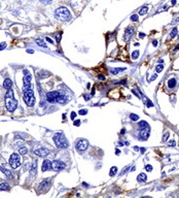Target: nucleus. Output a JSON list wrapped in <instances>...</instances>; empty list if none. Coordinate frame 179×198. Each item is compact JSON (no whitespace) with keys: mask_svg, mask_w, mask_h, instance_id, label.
Returning a JSON list of instances; mask_svg holds the SVG:
<instances>
[{"mask_svg":"<svg viewBox=\"0 0 179 198\" xmlns=\"http://www.w3.org/2000/svg\"><path fill=\"white\" fill-rule=\"evenodd\" d=\"M17 105H18V101L15 98V96H13V91L12 89H9V90H7L6 94H5V107H6L7 112L12 113L16 110Z\"/></svg>","mask_w":179,"mask_h":198,"instance_id":"f257e3e1","label":"nucleus"},{"mask_svg":"<svg viewBox=\"0 0 179 198\" xmlns=\"http://www.w3.org/2000/svg\"><path fill=\"white\" fill-rule=\"evenodd\" d=\"M55 18L58 19L59 21L67 22L71 20V13H70L69 9L65 6H61L55 10Z\"/></svg>","mask_w":179,"mask_h":198,"instance_id":"f03ea898","label":"nucleus"},{"mask_svg":"<svg viewBox=\"0 0 179 198\" xmlns=\"http://www.w3.org/2000/svg\"><path fill=\"white\" fill-rule=\"evenodd\" d=\"M54 141H55V145L59 149H67L69 146V142L67 140V137L62 132H58V133L54 135Z\"/></svg>","mask_w":179,"mask_h":198,"instance_id":"7ed1b4c3","label":"nucleus"},{"mask_svg":"<svg viewBox=\"0 0 179 198\" xmlns=\"http://www.w3.org/2000/svg\"><path fill=\"white\" fill-rule=\"evenodd\" d=\"M23 74H24V78H23V90L24 92L28 91V90H32V75L31 73L29 72L28 69H24L23 70Z\"/></svg>","mask_w":179,"mask_h":198,"instance_id":"20e7f679","label":"nucleus"},{"mask_svg":"<svg viewBox=\"0 0 179 198\" xmlns=\"http://www.w3.org/2000/svg\"><path fill=\"white\" fill-rule=\"evenodd\" d=\"M24 100H25L26 104L28 105L29 107L33 106L34 103H35V97H34V93H33V89L24 92Z\"/></svg>","mask_w":179,"mask_h":198,"instance_id":"39448f33","label":"nucleus"},{"mask_svg":"<svg viewBox=\"0 0 179 198\" xmlns=\"http://www.w3.org/2000/svg\"><path fill=\"white\" fill-rule=\"evenodd\" d=\"M9 164H10V166H12V168H18L21 165L20 155L17 154V153L12 154V156H10V158H9Z\"/></svg>","mask_w":179,"mask_h":198,"instance_id":"423d86ee","label":"nucleus"},{"mask_svg":"<svg viewBox=\"0 0 179 198\" xmlns=\"http://www.w3.org/2000/svg\"><path fill=\"white\" fill-rule=\"evenodd\" d=\"M89 148V141L86 139V138H81L79 139L76 143V150L81 153V152H85L86 149Z\"/></svg>","mask_w":179,"mask_h":198,"instance_id":"0eeeda50","label":"nucleus"},{"mask_svg":"<svg viewBox=\"0 0 179 198\" xmlns=\"http://www.w3.org/2000/svg\"><path fill=\"white\" fill-rule=\"evenodd\" d=\"M60 95V92L59 91H51V92H48L47 94V100L51 103H55L57 102V99H58V96Z\"/></svg>","mask_w":179,"mask_h":198,"instance_id":"6e6552de","label":"nucleus"},{"mask_svg":"<svg viewBox=\"0 0 179 198\" xmlns=\"http://www.w3.org/2000/svg\"><path fill=\"white\" fill-rule=\"evenodd\" d=\"M65 167H66V164H65L63 161H61V160H55V161L53 162V169L56 170V171L63 170Z\"/></svg>","mask_w":179,"mask_h":198,"instance_id":"1a4fd4ad","label":"nucleus"},{"mask_svg":"<svg viewBox=\"0 0 179 198\" xmlns=\"http://www.w3.org/2000/svg\"><path fill=\"white\" fill-rule=\"evenodd\" d=\"M138 137H139V139H141V140H146V139H147V138L149 137V126L145 127V128L140 129V132H139Z\"/></svg>","mask_w":179,"mask_h":198,"instance_id":"9d476101","label":"nucleus"},{"mask_svg":"<svg viewBox=\"0 0 179 198\" xmlns=\"http://www.w3.org/2000/svg\"><path fill=\"white\" fill-rule=\"evenodd\" d=\"M51 178H45L43 182H41V184L39 185L38 189L41 190V191H47L48 190V188L51 187Z\"/></svg>","mask_w":179,"mask_h":198,"instance_id":"9b49d317","label":"nucleus"},{"mask_svg":"<svg viewBox=\"0 0 179 198\" xmlns=\"http://www.w3.org/2000/svg\"><path fill=\"white\" fill-rule=\"evenodd\" d=\"M48 150L45 148H39V149H36V150H34V154L35 155H37L38 157H47L48 155Z\"/></svg>","mask_w":179,"mask_h":198,"instance_id":"f8f14e48","label":"nucleus"},{"mask_svg":"<svg viewBox=\"0 0 179 198\" xmlns=\"http://www.w3.org/2000/svg\"><path fill=\"white\" fill-rule=\"evenodd\" d=\"M41 169H42V171H47V170L53 169V162H51V160H48V159H45L42 163Z\"/></svg>","mask_w":179,"mask_h":198,"instance_id":"ddd939ff","label":"nucleus"},{"mask_svg":"<svg viewBox=\"0 0 179 198\" xmlns=\"http://www.w3.org/2000/svg\"><path fill=\"white\" fill-rule=\"evenodd\" d=\"M133 32H134V28H133V27H129V28L126 29L125 35H124V39L126 40V41H128V40L131 38V36L133 35Z\"/></svg>","mask_w":179,"mask_h":198,"instance_id":"4468645a","label":"nucleus"},{"mask_svg":"<svg viewBox=\"0 0 179 198\" xmlns=\"http://www.w3.org/2000/svg\"><path fill=\"white\" fill-rule=\"evenodd\" d=\"M0 169H1V171L4 173V174H5V177H6L7 178L12 180V178H13V175H12V171H10V170L6 169V168H4L3 166H1V167H0Z\"/></svg>","mask_w":179,"mask_h":198,"instance_id":"2eb2a0df","label":"nucleus"},{"mask_svg":"<svg viewBox=\"0 0 179 198\" xmlns=\"http://www.w3.org/2000/svg\"><path fill=\"white\" fill-rule=\"evenodd\" d=\"M36 173H37V161H34L31 169H30V174H31V177H35Z\"/></svg>","mask_w":179,"mask_h":198,"instance_id":"dca6fc26","label":"nucleus"},{"mask_svg":"<svg viewBox=\"0 0 179 198\" xmlns=\"http://www.w3.org/2000/svg\"><path fill=\"white\" fill-rule=\"evenodd\" d=\"M176 85H177V80H176V78H170V80L168 81V87H169L170 89H174Z\"/></svg>","mask_w":179,"mask_h":198,"instance_id":"f3484780","label":"nucleus"},{"mask_svg":"<svg viewBox=\"0 0 179 198\" xmlns=\"http://www.w3.org/2000/svg\"><path fill=\"white\" fill-rule=\"evenodd\" d=\"M57 102H59V103H61V104L66 103V102H67L66 96H65L64 94H61V93H60V95L58 96V99H57Z\"/></svg>","mask_w":179,"mask_h":198,"instance_id":"a211bd4d","label":"nucleus"},{"mask_svg":"<svg viewBox=\"0 0 179 198\" xmlns=\"http://www.w3.org/2000/svg\"><path fill=\"white\" fill-rule=\"evenodd\" d=\"M12 82L9 80V78H5L4 83H3V87L6 90H9V89H12Z\"/></svg>","mask_w":179,"mask_h":198,"instance_id":"6ab92c4d","label":"nucleus"},{"mask_svg":"<svg viewBox=\"0 0 179 198\" xmlns=\"http://www.w3.org/2000/svg\"><path fill=\"white\" fill-rule=\"evenodd\" d=\"M146 178H147V175H146V173L141 172L140 174L137 177V181H138V182H140V183H143V182H145V181H146Z\"/></svg>","mask_w":179,"mask_h":198,"instance_id":"aec40b11","label":"nucleus"},{"mask_svg":"<svg viewBox=\"0 0 179 198\" xmlns=\"http://www.w3.org/2000/svg\"><path fill=\"white\" fill-rule=\"evenodd\" d=\"M0 190L1 191H7V190H9V185L5 182H2V183H0Z\"/></svg>","mask_w":179,"mask_h":198,"instance_id":"412c9836","label":"nucleus"},{"mask_svg":"<svg viewBox=\"0 0 179 198\" xmlns=\"http://www.w3.org/2000/svg\"><path fill=\"white\" fill-rule=\"evenodd\" d=\"M138 127L139 129H142V128H145V127H148V123L146 121H140L138 123Z\"/></svg>","mask_w":179,"mask_h":198,"instance_id":"4be33fe9","label":"nucleus"},{"mask_svg":"<svg viewBox=\"0 0 179 198\" xmlns=\"http://www.w3.org/2000/svg\"><path fill=\"white\" fill-rule=\"evenodd\" d=\"M148 12V7L147 6H143V7H141V9H140V12H139V15L140 16H144L146 15Z\"/></svg>","mask_w":179,"mask_h":198,"instance_id":"5701e85b","label":"nucleus"},{"mask_svg":"<svg viewBox=\"0 0 179 198\" xmlns=\"http://www.w3.org/2000/svg\"><path fill=\"white\" fill-rule=\"evenodd\" d=\"M116 172H117V167L116 166H112L110 168V171H109L110 177H113L114 174H116Z\"/></svg>","mask_w":179,"mask_h":198,"instance_id":"b1692460","label":"nucleus"},{"mask_svg":"<svg viewBox=\"0 0 179 198\" xmlns=\"http://www.w3.org/2000/svg\"><path fill=\"white\" fill-rule=\"evenodd\" d=\"M36 43L39 45V47L47 48V43H45V42H43V40H42V39H40V38H37V39H36Z\"/></svg>","mask_w":179,"mask_h":198,"instance_id":"393cba45","label":"nucleus"},{"mask_svg":"<svg viewBox=\"0 0 179 198\" xmlns=\"http://www.w3.org/2000/svg\"><path fill=\"white\" fill-rule=\"evenodd\" d=\"M125 69H126V68H114V69H111L110 72H111V74H117L118 72L124 71Z\"/></svg>","mask_w":179,"mask_h":198,"instance_id":"a878e982","label":"nucleus"},{"mask_svg":"<svg viewBox=\"0 0 179 198\" xmlns=\"http://www.w3.org/2000/svg\"><path fill=\"white\" fill-rule=\"evenodd\" d=\"M177 33H178V29L175 27V28H173V30L171 31V33H170V37L174 38V37L176 36V35H177Z\"/></svg>","mask_w":179,"mask_h":198,"instance_id":"bb28decb","label":"nucleus"},{"mask_svg":"<svg viewBox=\"0 0 179 198\" xmlns=\"http://www.w3.org/2000/svg\"><path fill=\"white\" fill-rule=\"evenodd\" d=\"M139 55H140V52H139V51H138V50H137V51H134V52L132 53V58L135 60V59L139 58Z\"/></svg>","mask_w":179,"mask_h":198,"instance_id":"cd10ccee","label":"nucleus"},{"mask_svg":"<svg viewBox=\"0 0 179 198\" xmlns=\"http://www.w3.org/2000/svg\"><path fill=\"white\" fill-rule=\"evenodd\" d=\"M130 119H131L132 121H138L139 120V116L136 115V113H131V115H130Z\"/></svg>","mask_w":179,"mask_h":198,"instance_id":"c85d7f7f","label":"nucleus"},{"mask_svg":"<svg viewBox=\"0 0 179 198\" xmlns=\"http://www.w3.org/2000/svg\"><path fill=\"white\" fill-rule=\"evenodd\" d=\"M169 136H170V133L169 132H166L164 135H163V138H162V141L163 142H166L167 140H168V138H169Z\"/></svg>","mask_w":179,"mask_h":198,"instance_id":"c756f323","label":"nucleus"},{"mask_svg":"<svg viewBox=\"0 0 179 198\" xmlns=\"http://www.w3.org/2000/svg\"><path fill=\"white\" fill-rule=\"evenodd\" d=\"M163 69H164V64H159L158 66H156V71L158 72V73L161 72Z\"/></svg>","mask_w":179,"mask_h":198,"instance_id":"7c9ffc66","label":"nucleus"},{"mask_svg":"<svg viewBox=\"0 0 179 198\" xmlns=\"http://www.w3.org/2000/svg\"><path fill=\"white\" fill-rule=\"evenodd\" d=\"M27 152H28V150H27L25 146H22V148L20 149V154H21V155H26Z\"/></svg>","mask_w":179,"mask_h":198,"instance_id":"2f4dec72","label":"nucleus"},{"mask_svg":"<svg viewBox=\"0 0 179 198\" xmlns=\"http://www.w3.org/2000/svg\"><path fill=\"white\" fill-rule=\"evenodd\" d=\"M145 103H146V106H147V107H152V106H153V103H152V102H151L149 99L146 100Z\"/></svg>","mask_w":179,"mask_h":198,"instance_id":"473e14b6","label":"nucleus"},{"mask_svg":"<svg viewBox=\"0 0 179 198\" xmlns=\"http://www.w3.org/2000/svg\"><path fill=\"white\" fill-rule=\"evenodd\" d=\"M138 20H139V17H138L137 15H133L131 17V21H133V22H137Z\"/></svg>","mask_w":179,"mask_h":198,"instance_id":"72a5a7b5","label":"nucleus"},{"mask_svg":"<svg viewBox=\"0 0 179 198\" xmlns=\"http://www.w3.org/2000/svg\"><path fill=\"white\" fill-rule=\"evenodd\" d=\"M78 113H79L80 116H85V115L88 113V110H86V109H80L79 112H78Z\"/></svg>","mask_w":179,"mask_h":198,"instance_id":"f704fd0d","label":"nucleus"},{"mask_svg":"<svg viewBox=\"0 0 179 198\" xmlns=\"http://www.w3.org/2000/svg\"><path fill=\"white\" fill-rule=\"evenodd\" d=\"M145 169L147 170L148 172H150V171H152V166H151V165H149V164H147V165H145Z\"/></svg>","mask_w":179,"mask_h":198,"instance_id":"c9c22d12","label":"nucleus"},{"mask_svg":"<svg viewBox=\"0 0 179 198\" xmlns=\"http://www.w3.org/2000/svg\"><path fill=\"white\" fill-rule=\"evenodd\" d=\"M168 145H169V146H175V145H176L175 140H173V139H172V140H170V141L168 142Z\"/></svg>","mask_w":179,"mask_h":198,"instance_id":"e433bc0d","label":"nucleus"},{"mask_svg":"<svg viewBox=\"0 0 179 198\" xmlns=\"http://www.w3.org/2000/svg\"><path fill=\"white\" fill-rule=\"evenodd\" d=\"M132 93H133V94H135V95H136V96L138 97V98H140V97H141V95H140L139 93H137V91H136V90H135V89H133V90H132Z\"/></svg>","mask_w":179,"mask_h":198,"instance_id":"4c0bfd02","label":"nucleus"},{"mask_svg":"<svg viewBox=\"0 0 179 198\" xmlns=\"http://www.w3.org/2000/svg\"><path fill=\"white\" fill-rule=\"evenodd\" d=\"M5 47H6V42H2L1 44H0V51H2V50H4Z\"/></svg>","mask_w":179,"mask_h":198,"instance_id":"58836bf2","label":"nucleus"},{"mask_svg":"<svg viewBox=\"0 0 179 198\" xmlns=\"http://www.w3.org/2000/svg\"><path fill=\"white\" fill-rule=\"evenodd\" d=\"M130 169H131V166H128L127 168H125V169L123 170V171H121V174H125V173H126L127 171H129Z\"/></svg>","mask_w":179,"mask_h":198,"instance_id":"ea45409f","label":"nucleus"},{"mask_svg":"<svg viewBox=\"0 0 179 198\" xmlns=\"http://www.w3.org/2000/svg\"><path fill=\"white\" fill-rule=\"evenodd\" d=\"M61 36H62V33H59L58 36H56V40H57V42H59V41H60V39H61Z\"/></svg>","mask_w":179,"mask_h":198,"instance_id":"a19ab883","label":"nucleus"},{"mask_svg":"<svg viewBox=\"0 0 179 198\" xmlns=\"http://www.w3.org/2000/svg\"><path fill=\"white\" fill-rule=\"evenodd\" d=\"M75 118H76V113L72 112V113H71V119H72V120H74Z\"/></svg>","mask_w":179,"mask_h":198,"instance_id":"79ce46f5","label":"nucleus"},{"mask_svg":"<svg viewBox=\"0 0 179 198\" xmlns=\"http://www.w3.org/2000/svg\"><path fill=\"white\" fill-rule=\"evenodd\" d=\"M158 40L156 39H154V40H152V44H153V47H158Z\"/></svg>","mask_w":179,"mask_h":198,"instance_id":"37998d69","label":"nucleus"},{"mask_svg":"<svg viewBox=\"0 0 179 198\" xmlns=\"http://www.w3.org/2000/svg\"><path fill=\"white\" fill-rule=\"evenodd\" d=\"M74 125L76 126V127H78V126L80 125V121H79V120H76V121L74 122Z\"/></svg>","mask_w":179,"mask_h":198,"instance_id":"c03bdc74","label":"nucleus"},{"mask_svg":"<svg viewBox=\"0 0 179 198\" xmlns=\"http://www.w3.org/2000/svg\"><path fill=\"white\" fill-rule=\"evenodd\" d=\"M138 36H139L140 38H144V37H145V34H144V33H142V32H141V33H139V35H138Z\"/></svg>","mask_w":179,"mask_h":198,"instance_id":"a18cd8bd","label":"nucleus"},{"mask_svg":"<svg viewBox=\"0 0 179 198\" xmlns=\"http://www.w3.org/2000/svg\"><path fill=\"white\" fill-rule=\"evenodd\" d=\"M47 41L50 42V43H51V44H54V43H55V42H54V41H53V40H51V38H48V37H47Z\"/></svg>","mask_w":179,"mask_h":198,"instance_id":"49530a36","label":"nucleus"},{"mask_svg":"<svg viewBox=\"0 0 179 198\" xmlns=\"http://www.w3.org/2000/svg\"><path fill=\"white\" fill-rule=\"evenodd\" d=\"M98 78H99V80H101V81H103V80H105V77H104V75H99Z\"/></svg>","mask_w":179,"mask_h":198,"instance_id":"de8ad7c7","label":"nucleus"},{"mask_svg":"<svg viewBox=\"0 0 179 198\" xmlns=\"http://www.w3.org/2000/svg\"><path fill=\"white\" fill-rule=\"evenodd\" d=\"M171 3H172V5H175L176 4V0H171Z\"/></svg>","mask_w":179,"mask_h":198,"instance_id":"09e8293b","label":"nucleus"},{"mask_svg":"<svg viewBox=\"0 0 179 198\" xmlns=\"http://www.w3.org/2000/svg\"><path fill=\"white\" fill-rule=\"evenodd\" d=\"M156 77H158V74H154V75H153V77H151V80H150V81H153V80H154V78H156Z\"/></svg>","mask_w":179,"mask_h":198,"instance_id":"8fccbe9b","label":"nucleus"},{"mask_svg":"<svg viewBox=\"0 0 179 198\" xmlns=\"http://www.w3.org/2000/svg\"><path fill=\"white\" fill-rule=\"evenodd\" d=\"M178 50H179V43H178L177 45H176V48H175V50H174V51H178Z\"/></svg>","mask_w":179,"mask_h":198,"instance_id":"3c124183","label":"nucleus"},{"mask_svg":"<svg viewBox=\"0 0 179 198\" xmlns=\"http://www.w3.org/2000/svg\"><path fill=\"white\" fill-rule=\"evenodd\" d=\"M145 152V148H141V153H144Z\"/></svg>","mask_w":179,"mask_h":198,"instance_id":"603ef678","label":"nucleus"},{"mask_svg":"<svg viewBox=\"0 0 179 198\" xmlns=\"http://www.w3.org/2000/svg\"><path fill=\"white\" fill-rule=\"evenodd\" d=\"M27 53H29V54H31V53H32V54H33L34 52H33V51H31V50H28V51H27Z\"/></svg>","mask_w":179,"mask_h":198,"instance_id":"864d4df0","label":"nucleus"},{"mask_svg":"<svg viewBox=\"0 0 179 198\" xmlns=\"http://www.w3.org/2000/svg\"><path fill=\"white\" fill-rule=\"evenodd\" d=\"M85 98H86V101H88V100H89V96H88V95H85Z\"/></svg>","mask_w":179,"mask_h":198,"instance_id":"5fc2aeb1","label":"nucleus"},{"mask_svg":"<svg viewBox=\"0 0 179 198\" xmlns=\"http://www.w3.org/2000/svg\"><path fill=\"white\" fill-rule=\"evenodd\" d=\"M119 84H126V80H124V81H121V83Z\"/></svg>","mask_w":179,"mask_h":198,"instance_id":"6e6d98bb","label":"nucleus"},{"mask_svg":"<svg viewBox=\"0 0 179 198\" xmlns=\"http://www.w3.org/2000/svg\"><path fill=\"white\" fill-rule=\"evenodd\" d=\"M119 153H121V151H119V150H116V155H119Z\"/></svg>","mask_w":179,"mask_h":198,"instance_id":"4d7b16f0","label":"nucleus"},{"mask_svg":"<svg viewBox=\"0 0 179 198\" xmlns=\"http://www.w3.org/2000/svg\"><path fill=\"white\" fill-rule=\"evenodd\" d=\"M125 132H126V129H123V130H121V134H124Z\"/></svg>","mask_w":179,"mask_h":198,"instance_id":"13d9d810","label":"nucleus"},{"mask_svg":"<svg viewBox=\"0 0 179 198\" xmlns=\"http://www.w3.org/2000/svg\"><path fill=\"white\" fill-rule=\"evenodd\" d=\"M134 149H135V151H139V148H138V146H135Z\"/></svg>","mask_w":179,"mask_h":198,"instance_id":"bf43d9fd","label":"nucleus"}]
</instances>
